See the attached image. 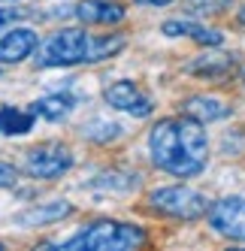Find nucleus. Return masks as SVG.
<instances>
[{"instance_id": "nucleus-17", "label": "nucleus", "mask_w": 245, "mask_h": 251, "mask_svg": "<svg viewBox=\"0 0 245 251\" xmlns=\"http://www.w3.org/2000/svg\"><path fill=\"white\" fill-rule=\"evenodd\" d=\"M27 15H30V9H24V6H9V9H0V33H3L9 25H15V22L27 19Z\"/></svg>"}, {"instance_id": "nucleus-16", "label": "nucleus", "mask_w": 245, "mask_h": 251, "mask_svg": "<svg viewBox=\"0 0 245 251\" xmlns=\"http://www.w3.org/2000/svg\"><path fill=\"white\" fill-rule=\"evenodd\" d=\"M233 0H188V12H194V15H218L224 9H230Z\"/></svg>"}, {"instance_id": "nucleus-2", "label": "nucleus", "mask_w": 245, "mask_h": 251, "mask_svg": "<svg viewBox=\"0 0 245 251\" xmlns=\"http://www.w3.org/2000/svg\"><path fill=\"white\" fill-rule=\"evenodd\" d=\"M146 242V230L136 224L121 221H97L91 227L79 230L73 239H67L64 248H82V251H124Z\"/></svg>"}, {"instance_id": "nucleus-18", "label": "nucleus", "mask_w": 245, "mask_h": 251, "mask_svg": "<svg viewBox=\"0 0 245 251\" xmlns=\"http://www.w3.org/2000/svg\"><path fill=\"white\" fill-rule=\"evenodd\" d=\"M15 185H19V170L0 160V188H15Z\"/></svg>"}, {"instance_id": "nucleus-6", "label": "nucleus", "mask_w": 245, "mask_h": 251, "mask_svg": "<svg viewBox=\"0 0 245 251\" xmlns=\"http://www.w3.org/2000/svg\"><path fill=\"white\" fill-rule=\"evenodd\" d=\"M209 227L218 236H227L233 242H245V197H224L215 200L206 212Z\"/></svg>"}, {"instance_id": "nucleus-9", "label": "nucleus", "mask_w": 245, "mask_h": 251, "mask_svg": "<svg viewBox=\"0 0 245 251\" xmlns=\"http://www.w3.org/2000/svg\"><path fill=\"white\" fill-rule=\"evenodd\" d=\"M37 46H40V37L30 27L3 30V37H0V64H19V61L30 58L37 51Z\"/></svg>"}, {"instance_id": "nucleus-4", "label": "nucleus", "mask_w": 245, "mask_h": 251, "mask_svg": "<svg viewBox=\"0 0 245 251\" xmlns=\"http://www.w3.org/2000/svg\"><path fill=\"white\" fill-rule=\"evenodd\" d=\"M148 203H151L154 212L167 215V218H179V221H197L209 212V206H212L200 191L185 188V185L157 188V191H151Z\"/></svg>"}, {"instance_id": "nucleus-7", "label": "nucleus", "mask_w": 245, "mask_h": 251, "mask_svg": "<svg viewBox=\"0 0 245 251\" xmlns=\"http://www.w3.org/2000/svg\"><path fill=\"white\" fill-rule=\"evenodd\" d=\"M103 97H106V103L112 106V109L118 112H127L133 118H148L154 112V103L148 94H143L133 82L127 79H118L112 85H106V91H103Z\"/></svg>"}, {"instance_id": "nucleus-15", "label": "nucleus", "mask_w": 245, "mask_h": 251, "mask_svg": "<svg viewBox=\"0 0 245 251\" xmlns=\"http://www.w3.org/2000/svg\"><path fill=\"white\" fill-rule=\"evenodd\" d=\"M30 106H33V112L43 115L46 121H61V118L70 115V109H73V100H70L67 94H49V97L30 103Z\"/></svg>"}, {"instance_id": "nucleus-14", "label": "nucleus", "mask_w": 245, "mask_h": 251, "mask_svg": "<svg viewBox=\"0 0 245 251\" xmlns=\"http://www.w3.org/2000/svg\"><path fill=\"white\" fill-rule=\"evenodd\" d=\"M33 121H37L33 106H27V109H19V106H0V133L3 136H24V133H30Z\"/></svg>"}, {"instance_id": "nucleus-13", "label": "nucleus", "mask_w": 245, "mask_h": 251, "mask_svg": "<svg viewBox=\"0 0 245 251\" xmlns=\"http://www.w3.org/2000/svg\"><path fill=\"white\" fill-rule=\"evenodd\" d=\"M167 37H191L194 43L200 46H221L224 37H221V30H212V27H203L197 22H182V19H172V22H164L161 27Z\"/></svg>"}, {"instance_id": "nucleus-5", "label": "nucleus", "mask_w": 245, "mask_h": 251, "mask_svg": "<svg viewBox=\"0 0 245 251\" xmlns=\"http://www.w3.org/2000/svg\"><path fill=\"white\" fill-rule=\"evenodd\" d=\"M70 167H73V151L61 142H43V146H33L27 151L24 170L30 178H43V182H51V178H61Z\"/></svg>"}, {"instance_id": "nucleus-19", "label": "nucleus", "mask_w": 245, "mask_h": 251, "mask_svg": "<svg viewBox=\"0 0 245 251\" xmlns=\"http://www.w3.org/2000/svg\"><path fill=\"white\" fill-rule=\"evenodd\" d=\"M136 3H143V6H167V3H172V0H136Z\"/></svg>"}, {"instance_id": "nucleus-10", "label": "nucleus", "mask_w": 245, "mask_h": 251, "mask_svg": "<svg viewBox=\"0 0 245 251\" xmlns=\"http://www.w3.org/2000/svg\"><path fill=\"white\" fill-rule=\"evenodd\" d=\"M76 19L82 25H118L124 22V6L115 0H79Z\"/></svg>"}, {"instance_id": "nucleus-1", "label": "nucleus", "mask_w": 245, "mask_h": 251, "mask_svg": "<svg viewBox=\"0 0 245 251\" xmlns=\"http://www.w3.org/2000/svg\"><path fill=\"white\" fill-rule=\"evenodd\" d=\"M148 151L157 170H164L176 178H191L206 170L209 157V139L203 130V121L179 115L157 121L148 133Z\"/></svg>"}, {"instance_id": "nucleus-21", "label": "nucleus", "mask_w": 245, "mask_h": 251, "mask_svg": "<svg viewBox=\"0 0 245 251\" xmlns=\"http://www.w3.org/2000/svg\"><path fill=\"white\" fill-rule=\"evenodd\" d=\"M0 248H3V242H0Z\"/></svg>"}, {"instance_id": "nucleus-20", "label": "nucleus", "mask_w": 245, "mask_h": 251, "mask_svg": "<svg viewBox=\"0 0 245 251\" xmlns=\"http://www.w3.org/2000/svg\"><path fill=\"white\" fill-rule=\"evenodd\" d=\"M236 22H239V25H245V6H242V9L236 12Z\"/></svg>"}, {"instance_id": "nucleus-11", "label": "nucleus", "mask_w": 245, "mask_h": 251, "mask_svg": "<svg viewBox=\"0 0 245 251\" xmlns=\"http://www.w3.org/2000/svg\"><path fill=\"white\" fill-rule=\"evenodd\" d=\"M67 215H73V206H70L67 200H55V203L30 206V209L19 212L12 221L19 224V227H43V224H55V221L67 218Z\"/></svg>"}, {"instance_id": "nucleus-8", "label": "nucleus", "mask_w": 245, "mask_h": 251, "mask_svg": "<svg viewBox=\"0 0 245 251\" xmlns=\"http://www.w3.org/2000/svg\"><path fill=\"white\" fill-rule=\"evenodd\" d=\"M185 73L206 79V82H224L236 73V58L224 55V51H206V55L194 58L191 64H185Z\"/></svg>"}, {"instance_id": "nucleus-12", "label": "nucleus", "mask_w": 245, "mask_h": 251, "mask_svg": "<svg viewBox=\"0 0 245 251\" xmlns=\"http://www.w3.org/2000/svg\"><path fill=\"white\" fill-rule=\"evenodd\" d=\"M182 112L191 115V118H197L203 124H212V121H221L230 115V106H227L224 100L218 97H209V94H194V97H188L182 103Z\"/></svg>"}, {"instance_id": "nucleus-3", "label": "nucleus", "mask_w": 245, "mask_h": 251, "mask_svg": "<svg viewBox=\"0 0 245 251\" xmlns=\"http://www.w3.org/2000/svg\"><path fill=\"white\" fill-rule=\"evenodd\" d=\"M91 46L94 37H88L82 27H61L58 33L40 46L37 67H76V64H91Z\"/></svg>"}]
</instances>
